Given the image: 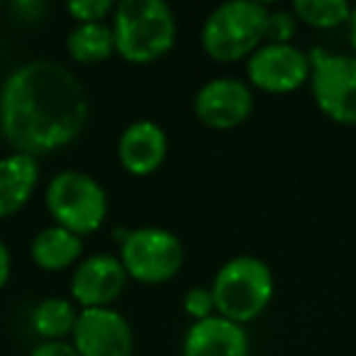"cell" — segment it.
I'll return each instance as SVG.
<instances>
[{
    "mask_svg": "<svg viewBox=\"0 0 356 356\" xmlns=\"http://www.w3.org/2000/svg\"><path fill=\"white\" fill-rule=\"evenodd\" d=\"M88 98L66 66L35 59L0 88V132L15 152L42 156L69 147L86 127Z\"/></svg>",
    "mask_w": 356,
    "mask_h": 356,
    "instance_id": "cell-1",
    "label": "cell"
},
{
    "mask_svg": "<svg viewBox=\"0 0 356 356\" xmlns=\"http://www.w3.org/2000/svg\"><path fill=\"white\" fill-rule=\"evenodd\" d=\"M176 15L163 0H122L113 13L115 51L127 64H154L176 44Z\"/></svg>",
    "mask_w": 356,
    "mask_h": 356,
    "instance_id": "cell-2",
    "label": "cell"
},
{
    "mask_svg": "<svg viewBox=\"0 0 356 356\" xmlns=\"http://www.w3.org/2000/svg\"><path fill=\"white\" fill-rule=\"evenodd\" d=\"M268 10L257 0H229L218 6L203 22L200 44L210 59L232 64L249 59L266 42Z\"/></svg>",
    "mask_w": 356,
    "mask_h": 356,
    "instance_id": "cell-3",
    "label": "cell"
},
{
    "mask_svg": "<svg viewBox=\"0 0 356 356\" xmlns=\"http://www.w3.org/2000/svg\"><path fill=\"white\" fill-rule=\"evenodd\" d=\"M215 298V312L229 322H252L271 305L273 273L266 261L242 254L234 257L215 273L210 286Z\"/></svg>",
    "mask_w": 356,
    "mask_h": 356,
    "instance_id": "cell-4",
    "label": "cell"
},
{
    "mask_svg": "<svg viewBox=\"0 0 356 356\" xmlns=\"http://www.w3.org/2000/svg\"><path fill=\"white\" fill-rule=\"evenodd\" d=\"M44 203L51 220L76 237H88L108 218V195L93 176L83 171H59L47 186Z\"/></svg>",
    "mask_w": 356,
    "mask_h": 356,
    "instance_id": "cell-5",
    "label": "cell"
},
{
    "mask_svg": "<svg viewBox=\"0 0 356 356\" xmlns=\"http://www.w3.org/2000/svg\"><path fill=\"white\" fill-rule=\"evenodd\" d=\"M184 244L173 232L163 227L129 229L120 244V261L127 278L144 286H159L178 276L184 266Z\"/></svg>",
    "mask_w": 356,
    "mask_h": 356,
    "instance_id": "cell-6",
    "label": "cell"
},
{
    "mask_svg": "<svg viewBox=\"0 0 356 356\" xmlns=\"http://www.w3.org/2000/svg\"><path fill=\"white\" fill-rule=\"evenodd\" d=\"M310 88L317 108L337 124H356V56L312 49Z\"/></svg>",
    "mask_w": 356,
    "mask_h": 356,
    "instance_id": "cell-7",
    "label": "cell"
},
{
    "mask_svg": "<svg viewBox=\"0 0 356 356\" xmlns=\"http://www.w3.org/2000/svg\"><path fill=\"white\" fill-rule=\"evenodd\" d=\"M310 54L296 44H268L264 42L247 59V79L264 93H293L310 81Z\"/></svg>",
    "mask_w": 356,
    "mask_h": 356,
    "instance_id": "cell-8",
    "label": "cell"
},
{
    "mask_svg": "<svg viewBox=\"0 0 356 356\" xmlns=\"http://www.w3.org/2000/svg\"><path fill=\"white\" fill-rule=\"evenodd\" d=\"M71 344L79 356H132L134 332L113 307L81 310Z\"/></svg>",
    "mask_w": 356,
    "mask_h": 356,
    "instance_id": "cell-9",
    "label": "cell"
},
{
    "mask_svg": "<svg viewBox=\"0 0 356 356\" xmlns=\"http://www.w3.org/2000/svg\"><path fill=\"white\" fill-rule=\"evenodd\" d=\"M193 113L205 127L232 129L254 113V93L239 79H213L200 86L193 98Z\"/></svg>",
    "mask_w": 356,
    "mask_h": 356,
    "instance_id": "cell-10",
    "label": "cell"
},
{
    "mask_svg": "<svg viewBox=\"0 0 356 356\" xmlns=\"http://www.w3.org/2000/svg\"><path fill=\"white\" fill-rule=\"evenodd\" d=\"M127 286L120 257L113 254H90L81 259L79 266L71 273V298L79 302L81 310L90 307H110Z\"/></svg>",
    "mask_w": 356,
    "mask_h": 356,
    "instance_id": "cell-11",
    "label": "cell"
},
{
    "mask_svg": "<svg viewBox=\"0 0 356 356\" xmlns=\"http://www.w3.org/2000/svg\"><path fill=\"white\" fill-rule=\"evenodd\" d=\"M168 154L166 132L152 120H137L132 122L118 142L120 163L132 176H152L163 163Z\"/></svg>",
    "mask_w": 356,
    "mask_h": 356,
    "instance_id": "cell-12",
    "label": "cell"
},
{
    "mask_svg": "<svg viewBox=\"0 0 356 356\" xmlns=\"http://www.w3.org/2000/svg\"><path fill=\"white\" fill-rule=\"evenodd\" d=\"M249 351L247 330L220 315L193 322L184 337V356H249Z\"/></svg>",
    "mask_w": 356,
    "mask_h": 356,
    "instance_id": "cell-13",
    "label": "cell"
},
{
    "mask_svg": "<svg viewBox=\"0 0 356 356\" xmlns=\"http://www.w3.org/2000/svg\"><path fill=\"white\" fill-rule=\"evenodd\" d=\"M40 184V161L30 154L13 152L10 156L0 159V220L17 215Z\"/></svg>",
    "mask_w": 356,
    "mask_h": 356,
    "instance_id": "cell-14",
    "label": "cell"
},
{
    "mask_svg": "<svg viewBox=\"0 0 356 356\" xmlns=\"http://www.w3.org/2000/svg\"><path fill=\"white\" fill-rule=\"evenodd\" d=\"M30 257L42 271H66L71 266H79L83 257V239L59 225H51L32 239Z\"/></svg>",
    "mask_w": 356,
    "mask_h": 356,
    "instance_id": "cell-15",
    "label": "cell"
},
{
    "mask_svg": "<svg viewBox=\"0 0 356 356\" xmlns=\"http://www.w3.org/2000/svg\"><path fill=\"white\" fill-rule=\"evenodd\" d=\"M66 51L76 64H100L108 61L115 51V35L113 25L93 22V25H76L69 32Z\"/></svg>",
    "mask_w": 356,
    "mask_h": 356,
    "instance_id": "cell-16",
    "label": "cell"
},
{
    "mask_svg": "<svg viewBox=\"0 0 356 356\" xmlns=\"http://www.w3.org/2000/svg\"><path fill=\"white\" fill-rule=\"evenodd\" d=\"M79 312L66 298H44L32 310V330L44 341H64L74 334Z\"/></svg>",
    "mask_w": 356,
    "mask_h": 356,
    "instance_id": "cell-17",
    "label": "cell"
},
{
    "mask_svg": "<svg viewBox=\"0 0 356 356\" xmlns=\"http://www.w3.org/2000/svg\"><path fill=\"white\" fill-rule=\"evenodd\" d=\"M354 8L346 0H296L293 15L315 30H334L339 25H349Z\"/></svg>",
    "mask_w": 356,
    "mask_h": 356,
    "instance_id": "cell-18",
    "label": "cell"
},
{
    "mask_svg": "<svg viewBox=\"0 0 356 356\" xmlns=\"http://www.w3.org/2000/svg\"><path fill=\"white\" fill-rule=\"evenodd\" d=\"M66 13L79 25H93V22H103L108 15H113L115 3L113 0H71L66 6Z\"/></svg>",
    "mask_w": 356,
    "mask_h": 356,
    "instance_id": "cell-19",
    "label": "cell"
},
{
    "mask_svg": "<svg viewBox=\"0 0 356 356\" xmlns=\"http://www.w3.org/2000/svg\"><path fill=\"white\" fill-rule=\"evenodd\" d=\"M298 30V17L293 10H271L266 25V42L268 44H291Z\"/></svg>",
    "mask_w": 356,
    "mask_h": 356,
    "instance_id": "cell-20",
    "label": "cell"
},
{
    "mask_svg": "<svg viewBox=\"0 0 356 356\" xmlns=\"http://www.w3.org/2000/svg\"><path fill=\"white\" fill-rule=\"evenodd\" d=\"M184 310L193 322H203V320H208V317L218 315V312H215L213 291H210V288H203V286L191 288L184 298Z\"/></svg>",
    "mask_w": 356,
    "mask_h": 356,
    "instance_id": "cell-21",
    "label": "cell"
},
{
    "mask_svg": "<svg viewBox=\"0 0 356 356\" xmlns=\"http://www.w3.org/2000/svg\"><path fill=\"white\" fill-rule=\"evenodd\" d=\"M10 10L20 22H40L47 13V6L42 0H17L10 6Z\"/></svg>",
    "mask_w": 356,
    "mask_h": 356,
    "instance_id": "cell-22",
    "label": "cell"
},
{
    "mask_svg": "<svg viewBox=\"0 0 356 356\" xmlns=\"http://www.w3.org/2000/svg\"><path fill=\"white\" fill-rule=\"evenodd\" d=\"M30 356H79L69 341H42L30 351Z\"/></svg>",
    "mask_w": 356,
    "mask_h": 356,
    "instance_id": "cell-23",
    "label": "cell"
},
{
    "mask_svg": "<svg viewBox=\"0 0 356 356\" xmlns=\"http://www.w3.org/2000/svg\"><path fill=\"white\" fill-rule=\"evenodd\" d=\"M10 271H13L10 249H8V244L0 239V288H6V283L10 281Z\"/></svg>",
    "mask_w": 356,
    "mask_h": 356,
    "instance_id": "cell-24",
    "label": "cell"
},
{
    "mask_svg": "<svg viewBox=\"0 0 356 356\" xmlns=\"http://www.w3.org/2000/svg\"><path fill=\"white\" fill-rule=\"evenodd\" d=\"M349 40H351V47H354V51H356V8H354V13H351V20H349Z\"/></svg>",
    "mask_w": 356,
    "mask_h": 356,
    "instance_id": "cell-25",
    "label": "cell"
}]
</instances>
